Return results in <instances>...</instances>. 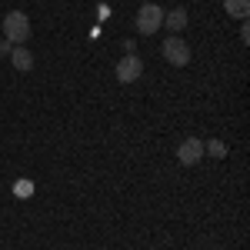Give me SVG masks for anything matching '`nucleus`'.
<instances>
[{
  "label": "nucleus",
  "mask_w": 250,
  "mask_h": 250,
  "mask_svg": "<svg viewBox=\"0 0 250 250\" xmlns=\"http://www.w3.org/2000/svg\"><path fill=\"white\" fill-rule=\"evenodd\" d=\"M204 150H207L210 157H217V160H220V157H227V147H224V140H207V144H204Z\"/></svg>",
  "instance_id": "9"
},
{
  "label": "nucleus",
  "mask_w": 250,
  "mask_h": 250,
  "mask_svg": "<svg viewBox=\"0 0 250 250\" xmlns=\"http://www.w3.org/2000/svg\"><path fill=\"white\" fill-rule=\"evenodd\" d=\"M10 63L17 67L20 74H27V70L34 67V54H30L27 47H14V50H10Z\"/></svg>",
  "instance_id": "7"
},
{
  "label": "nucleus",
  "mask_w": 250,
  "mask_h": 250,
  "mask_svg": "<svg viewBox=\"0 0 250 250\" xmlns=\"http://www.w3.org/2000/svg\"><path fill=\"white\" fill-rule=\"evenodd\" d=\"M10 50H14V43H10V40H3V43H0V54H3V57H10Z\"/></svg>",
  "instance_id": "10"
},
{
  "label": "nucleus",
  "mask_w": 250,
  "mask_h": 250,
  "mask_svg": "<svg viewBox=\"0 0 250 250\" xmlns=\"http://www.w3.org/2000/svg\"><path fill=\"white\" fill-rule=\"evenodd\" d=\"M177 160H180L184 167L200 164V160H204V140H200V137H187V140H180V147H177Z\"/></svg>",
  "instance_id": "4"
},
{
  "label": "nucleus",
  "mask_w": 250,
  "mask_h": 250,
  "mask_svg": "<svg viewBox=\"0 0 250 250\" xmlns=\"http://www.w3.org/2000/svg\"><path fill=\"white\" fill-rule=\"evenodd\" d=\"M164 57H167V63H173V67H187V63H190V47L173 34V37L164 40Z\"/></svg>",
  "instance_id": "3"
},
{
  "label": "nucleus",
  "mask_w": 250,
  "mask_h": 250,
  "mask_svg": "<svg viewBox=\"0 0 250 250\" xmlns=\"http://www.w3.org/2000/svg\"><path fill=\"white\" fill-rule=\"evenodd\" d=\"M224 10H227L233 20H247V14H250V0H224Z\"/></svg>",
  "instance_id": "8"
},
{
  "label": "nucleus",
  "mask_w": 250,
  "mask_h": 250,
  "mask_svg": "<svg viewBox=\"0 0 250 250\" xmlns=\"http://www.w3.org/2000/svg\"><path fill=\"white\" fill-rule=\"evenodd\" d=\"M240 40H244V43H250V27H247V23L240 27Z\"/></svg>",
  "instance_id": "11"
},
{
  "label": "nucleus",
  "mask_w": 250,
  "mask_h": 250,
  "mask_svg": "<svg viewBox=\"0 0 250 250\" xmlns=\"http://www.w3.org/2000/svg\"><path fill=\"white\" fill-rule=\"evenodd\" d=\"M3 37L10 40L14 47H23L27 37H30V20L23 10H10L7 17H3Z\"/></svg>",
  "instance_id": "1"
},
{
  "label": "nucleus",
  "mask_w": 250,
  "mask_h": 250,
  "mask_svg": "<svg viewBox=\"0 0 250 250\" xmlns=\"http://www.w3.org/2000/svg\"><path fill=\"white\" fill-rule=\"evenodd\" d=\"M134 23H137V30H140V34H147V37H150V34H157V30L164 27V10H160L157 3H144V7L137 10Z\"/></svg>",
  "instance_id": "2"
},
{
  "label": "nucleus",
  "mask_w": 250,
  "mask_h": 250,
  "mask_svg": "<svg viewBox=\"0 0 250 250\" xmlns=\"http://www.w3.org/2000/svg\"><path fill=\"white\" fill-rule=\"evenodd\" d=\"M187 23H190V20H187V10H184V7H173L170 14H164V27H170L173 34H180Z\"/></svg>",
  "instance_id": "6"
},
{
  "label": "nucleus",
  "mask_w": 250,
  "mask_h": 250,
  "mask_svg": "<svg viewBox=\"0 0 250 250\" xmlns=\"http://www.w3.org/2000/svg\"><path fill=\"white\" fill-rule=\"evenodd\" d=\"M140 74H144V60L137 54H124L120 63H117V80L120 83H134V80H140Z\"/></svg>",
  "instance_id": "5"
}]
</instances>
